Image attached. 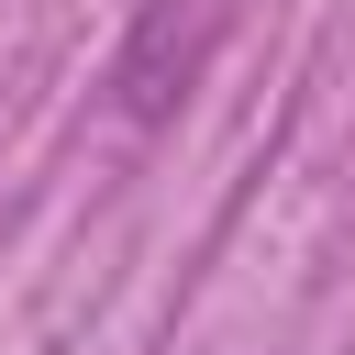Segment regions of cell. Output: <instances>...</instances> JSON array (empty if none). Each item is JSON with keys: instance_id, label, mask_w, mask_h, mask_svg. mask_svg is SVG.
<instances>
[{"instance_id": "cell-1", "label": "cell", "mask_w": 355, "mask_h": 355, "mask_svg": "<svg viewBox=\"0 0 355 355\" xmlns=\"http://www.w3.org/2000/svg\"><path fill=\"white\" fill-rule=\"evenodd\" d=\"M233 22H244V0H144L133 33H122V67H111L122 122H178L189 89L211 78V55H222Z\"/></svg>"}]
</instances>
